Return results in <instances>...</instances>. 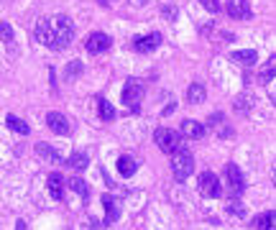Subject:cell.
Masks as SVG:
<instances>
[{
  "instance_id": "1",
  "label": "cell",
  "mask_w": 276,
  "mask_h": 230,
  "mask_svg": "<svg viewBox=\"0 0 276 230\" xmlns=\"http://www.w3.org/2000/svg\"><path fill=\"white\" fill-rule=\"evenodd\" d=\"M74 21L67 16V13H59V16H51V18H41L36 23V31H33V38L38 44H44L46 49L51 51H62V49H69L72 41H74Z\"/></svg>"
},
{
  "instance_id": "2",
  "label": "cell",
  "mask_w": 276,
  "mask_h": 230,
  "mask_svg": "<svg viewBox=\"0 0 276 230\" xmlns=\"http://www.w3.org/2000/svg\"><path fill=\"white\" fill-rule=\"evenodd\" d=\"M192 171H194V156H192V151L184 148V146L174 148L172 151V174H174V179L184 182Z\"/></svg>"
},
{
  "instance_id": "3",
  "label": "cell",
  "mask_w": 276,
  "mask_h": 230,
  "mask_svg": "<svg viewBox=\"0 0 276 230\" xmlns=\"http://www.w3.org/2000/svg\"><path fill=\"white\" fill-rule=\"evenodd\" d=\"M153 141H156V146H159L164 153H172L174 148L182 146V133L174 131V128H156Z\"/></svg>"
},
{
  "instance_id": "4",
  "label": "cell",
  "mask_w": 276,
  "mask_h": 230,
  "mask_svg": "<svg viewBox=\"0 0 276 230\" xmlns=\"http://www.w3.org/2000/svg\"><path fill=\"white\" fill-rule=\"evenodd\" d=\"M197 187H200V195L207 197V200H217L223 195V187H220V179L212 174V171H202L200 179H197Z\"/></svg>"
},
{
  "instance_id": "5",
  "label": "cell",
  "mask_w": 276,
  "mask_h": 230,
  "mask_svg": "<svg viewBox=\"0 0 276 230\" xmlns=\"http://www.w3.org/2000/svg\"><path fill=\"white\" fill-rule=\"evenodd\" d=\"M143 85L138 82V80H128L126 82V87H123V102L131 107V110H138V105H141V100H143Z\"/></svg>"
},
{
  "instance_id": "6",
  "label": "cell",
  "mask_w": 276,
  "mask_h": 230,
  "mask_svg": "<svg viewBox=\"0 0 276 230\" xmlns=\"http://www.w3.org/2000/svg\"><path fill=\"white\" fill-rule=\"evenodd\" d=\"M225 179H228V187L233 195H241L246 189V177H243L238 164H225Z\"/></svg>"
},
{
  "instance_id": "7",
  "label": "cell",
  "mask_w": 276,
  "mask_h": 230,
  "mask_svg": "<svg viewBox=\"0 0 276 230\" xmlns=\"http://www.w3.org/2000/svg\"><path fill=\"white\" fill-rule=\"evenodd\" d=\"M110 46H113V38H110L107 33H102V31L90 33L87 41H85V49H87L90 54H105Z\"/></svg>"
},
{
  "instance_id": "8",
  "label": "cell",
  "mask_w": 276,
  "mask_h": 230,
  "mask_svg": "<svg viewBox=\"0 0 276 230\" xmlns=\"http://www.w3.org/2000/svg\"><path fill=\"white\" fill-rule=\"evenodd\" d=\"M161 41H164V36H161L159 31H153V33H146V36L136 38V41H133V49H136L138 54H151V51H156V49L161 46Z\"/></svg>"
},
{
  "instance_id": "9",
  "label": "cell",
  "mask_w": 276,
  "mask_h": 230,
  "mask_svg": "<svg viewBox=\"0 0 276 230\" xmlns=\"http://www.w3.org/2000/svg\"><path fill=\"white\" fill-rule=\"evenodd\" d=\"M46 126H49L57 136H69V133H72V123H69V118H67L64 112H57V110L46 112Z\"/></svg>"
},
{
  "instance_id": "10",
  "label": "cell",
  "mask_w": 276,
  "mask_h": 230,
  "mask_svg": "<svg viewBox=\"0 0 276 230\" xmlns=\"http://www.w3.org/2000/svg\"><path fill=\"white\" fill-rule=\"evenodd\" d=\"M102 207H105V220L100 227H107V225L121 220V205H118V200L113 195H102Z\"/></svg>"
},
{
  "instance_id": "11",
  "label": "cell",
  "mask_w": 276,
  "mask_h": 230,
  "mask_svg": "<svg viewBox=\"0 0 276 230\" xmlns=\"http://www.w3.org/2000/svg\"><path fill=\"white\" fill-rule=\"evenodd\" d=\"M225 11L235 21H248L251 18V3H248V0H228Z\"/></svg>"
},
{
  "instance_id": "12",
  "label": "cell",
  "mask_w": 276,
  "mask_h": 230,
  "mask_svg": "<svg viewBox=\"0 0 276 230\" xmlns=\"http://www.w3.org/2000/svg\"><path fill=\"white\" fill-rule=\"evenodd\" d=\"M182 138H194V141H200L205 133H207V128L200 123V121H194V118H187V121H182Z\"/></svg>"
},
{
  "instance_id": "13",
  "label": "cell",
  "mask_w": 276,
  "mask_h": 230,
  "mask_svg": "<svg viewBox=\"0 0 276 230\" xmlns=\"http://www.w3.org/2000/svg\"><path fill=\"white\" fill-rule=\"evenodd\" d=\"M46 187H49V195H51L57 202H64V177H62L59 171H51V174H49Z\"/></svg>"
},
{
  "instance_id": "14",
  "label": "cell",
  "mask_w": 276,
  "mask_h": 230,
  "mask_svg": "<svg viewBox=\"0 0 276 230\" xmlns=\"http://www.w3.org/2000/svg\"><path fill=\"white\" fill-rule=\"evenodd\" d=\"M136 171H138V161H136L133 156H128V153H123V156H118V174H121V177H126V179H131Z\"/></svg>"
},
{
  "instance_id": "15",
  "label": "cell",
  "mask_w": 276,
  "mask_h": 230,
  "mask_svg": "<svg viewBox=\"0 0 276 230\" xmlns=\"http://www.w3.org/2000/svg\"><path fill=\"white\" fill-rule=\"evenodd\" d=\"M36 153L41 159H46V161H51V164H64V156L54 148V146H49V143H36Z\"/></svg>"
},
{
  "instance_id": "16",
  "label": "cell",
  "mask_w": 276,
  "mask_h": 230,
  "mask_svg": "<svg viewBox=\"0 0 276 230\" xmlns=\"http://www.w3.org/2000/svg\"><path fill=\"white\" fill-rule=\"evenodd\" d=\"M64 166H69V169H74V171H85L87 166H90V156L85 151H74L69 159H64Z\"/></svg>"
},
{
  "instance_id": "17",
  "label": "cell",
  "mask_w": 276,
  "mask_h": 230,
  "mask_svg": "<svg viewBox=\"0 0 276 230\" xmlns=\"http://www.w3.org/2000/svg\"><path fill=\"white\" fill-rule=\"evenodd\" d=\"M205 97H207V90H205L202 82H192L189 85V90H187V102L189 105H200V102H205Z\"/></svg>"
},
{
  "instance_id": "18",
  "label": "cell",
  "mask_w": 276,
  "mask_h": 230,
  "mask_svg": "<svg viewBox=\"0 0 276 230\" xmlns=\"http://www.w3.org/2000/svg\"><path fill=\"white\" fill-rule=\"evenodd\" d=\"M67 184H69V189H72V192H77V195L82 197V202H85V205L90 202V184H87L85 179H80V177H72Z\"/></svg>"
},
{
  "instance_id": "19",
  "label": "cell",
  "mask_w": 276,
  "mask_h": 230,
  "mask_svg": "<svg viewBox=\"0 0 276 230\" xmlns=\"http://www.w3.org/2000/svg\"><path fill=\"white\" fill-rule=\"evenodd\" d=\"M97 115H100V121L110 123V121H115L118 110H115V107H113V102H107L105 97H97Z\"/></svg>"
},
{
  "instance_id": "20",
  "label": "cell",
  "mask_w": 276,
  "mask_h": 230,
  "mask_svg": "<svg viewBox=\"0 0 276 230\" xmlns=\"http://www.w3.org/2000/svg\"><path fill=\"white\" fill-rule=\"evenodd\" d=\"M230 59H233V62H238V64H243V67H251V64L258 62V54H256L253 49H243V51H233Z\"/></svg>"
},
{
  "instance_id": "21",
  "label": "cell",
  "mask_w": 276,
  "mask_h": 230,
  "mask_svg": "<svg viewBox=\"0 0 276 230\" xmlns=\"http://www.w3.org/2000/svg\"><path fill=\"white\" fill-rule=\"evenodd\" d=\"M253 225H256V230H273V212H271V210L261 212V215L253 220Z\"/></svg>"
},
{
  "instance_id": "22",
  "label": "cell",
  "mask_w": 276,
  "mask_h": 230,
  "mask_svg": "<svg viewBox=\"0 0 276 230\" xmlns=\"http://www.w3.org/2000/svg\"><path fill=\"white\" fill-rule=\"evenodd\" d=\"M6 123H8V128H11V131H16V133H21V136H28V133H31L28 123H23L21 118H16V115H8Z\"/></svg>"
},
{
  "instance_id": "23",
  "label": "cell",
  "mask_w": 276,
  "mask_h": 230,
  "mask_svg": "<svg viewBox=\"0 0 276 230\" xmlns=\"http://www.w3.org/2000/svg\"><path fill=\"white\" fill-rule=\"evenodd\" d=\"M273 62H276V59L271 56V59L263 64V69L258 72V82H261V85H271V82H273Z\"/></svg>"
},
{
  "instance_id": "24",
  "label": "cell",
  "mask_w": 276,
  "mask_h": 230,
  "mask_svg": "<svg viewBox=\"0 0 276 230\" xmlns=\"http://www.w3.org/2000/svg\"><path fill=\"white\" fill-rule=\"evenodd\" d=\"M13 38H16V31L8 21H0V41H6L8 46H13Z\"/></svg>"
},
{
  "instance_id": "25",
  "label": "cell",
  "mask_w": 276,
  "mask_h": 230,
  "mask_svg": "<svg viewBox=\"0 0 276 230\" xmlns=\"http://www.w3.org/2000/svg\"><path fill=\"white\" fill-rule=\"evenodd\" d=\"M159 13H161L169 23H177V21H179V8H177V6H172V3L159 6Z\"/></svg>"
},
{
  "instance_id": "26",
  "label": "cell",
  "mask_w": 276,
  "mask_h": 230,
  "mask_svg": "<svg viewBox=\"0 0 276 230\" xmlns=\"http://www.w3.org/2000/svg\"><path fill=\"white\" fill-rule=\"evenodd\" d=\"M251 107H253V97L251 95H243V97L235 100V110H238V112H248Z\"/></svg>"
},
{
  "instance_id": "27",
  "label": "cell",
  "mask_w": 276,
  "mask_h": 230,
  "mask_svg": "<svg viewBox=\"0 0 276 230\" xmlns=\"http://www.w3.org/2000/svg\"><path fill=\"white\" fill-rule=\"evenodd\" d=\"M82 64L80 62H69V67H67V77H69V80H72V77H80L82 74Z\"/></svg>"
},
{
  "instance_id": "28",
  "label": "cell",
  "mask_w": 276,
  "mask_h": 230,
  "mask_svg": "<svg viewBox=\"0 0 276 230\" xmlns=\"http://www.w3.org/2000/svg\"><path fill=\"white\" fill-rule=\"evenodd\" d=\"M200 3H202V8L210 11V13H217V11H220V0H200Z\"/></svg>"
},
{
  "instance_id": "29",
  "label": "cell",
  "mask_w": 276,
  "mask_h": 230,
  "mask_svg": "<svg viewBox=\"0 0 276 230\" xmlns=\"http://www.w3.org/2000/svg\"><path fill=\"white\" fill-rule=\"evenodd\" d=\"M228 210H230L233 215H238V217H246V207H243V205H238L235 200H233V202L228 205Z\"/></svg>"
},
{
  "instance_id": "30",
  "label": "cell",
  "mask_w": 276,
  "mask_h": 230,
  "mask_svg": "<svg viewBox=\"0 0 276 230\" xmlns=\"http://www.w3.org/2000/svg\"><path fill=\"white\" fill-rule=\"evenodd\" d=\"M223 121H225V115H223V112H212L207 123H210V126H223Z\"/></svg>"
},
{
  "instance_id": "31",
  "label": "cell",
  "mask_w": 276,
  "mask_h": 230,
  "mask_svg": "<svg viewBox=\"0 0 276 230\" xmlns=\"http://www.w3.org/2000/svg\"><path fill=\"white\" fill-rule=\"evenodd\" d=\"M16 225H18V227H16V230H26V220H18V222H16Z\"/></svg>"
},
{
  "instance_id": "32",
  "label": "cell",
  "mask_w": 276,
  "mask_h": 230,
  "mask_svg": "<svg viewBox=\"0 0 276 230\" xmlns=\"http://www.w3.org/2000/svg\"><path fill=\"white\" fill-rule=\"evenodd\" d=\"M97 3H100L102 8H107V6H110V0H97Z\"/></svg>"
}]
</instances>
